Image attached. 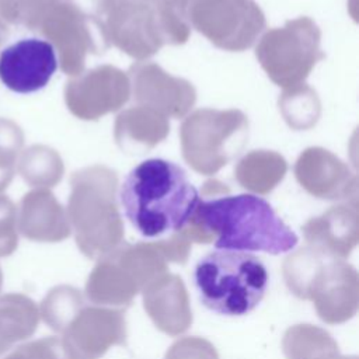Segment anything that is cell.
<instances>
[{
  "label": "cell",
  "instance_id": "15",
  "mask_svg": "<svg viewBox=\"0 0 359 359\" xmlns=\"http://www.w3.org/2000/svg\"><path fill=\"white\" fill-rule=\"evenodd\" d=\"M143 307L154 325L170 337L187 332L192 324L189 296L182 279L164 273L143 290Z\"/></svg>",
  "mask_w": 359,
  "mask_h": 359
},
{
  "label": "cell",
  "instance_id": "20",
  "mask_svg": "<svg viewBox=\"0 0 359 359\" xmlns=\"http://www.w3.org/2000/svg\"><path fill=\"white\" fill-rule=\"evenodd\" d=\"M39 307L27 294L0 296V356L17 342L32 337L39 324Z\"/></svg>",
  "mask_w": 359,
  "mask_h": 359
},
{
  "label": "cell",
  "instance_id": "18",
  "mask_svg": "<svg viewBox=\"0 0 359 359\" xmlns=\"http://www.w3.org/2000/svg\"><path fill=\"white\" fill-rule=\"evenodd\" d=\"M302 231L309 247L324 255L344 259L358 244L355 205L332 206L323 215L306 222Z\"/></svg>",
  "mask_w": 359,
  "mask_h": 359
},
{
  "label": "cell",
  "instance_id": "32",
  "mask_svg": "<svg viewBox=\"0 0 359 359\" xmlns=\"http://www.w3.org/2000/svg\"><path fill=\"white\" fill-rule=\"evenodd\" d=\"M8 34H10V31H8V25H6V24L0 22V48H1V45L7 41Z\"/></svg>",
  "mask_w": 359,
  "mask_h": 359
},
{
  "label": "cell",
  "instance_id": "23",
  "mask_svg": "<svg viewBox=\"0 0 359 359\" xmlns=\"http://www.w3.org/2000/svg\"><path fill=\"white\" fill-rule=\"evenodd\" d=\"M17 170L28 185L49 188L60 181L63 163L53 149L43 144H34L22 151Z\"/></svg>",
  "mask_w": 359,
  "mask_h": 359
},
{
  "label": "cell",
  "instance_id": "26",
  "mask_svg": "<svg viewBox=\"0 0 359 359\" xmlns=\"http://www.w3.org/2000/svg\"><path fill=\"white\" fill-rule=\"evenodd\" d=\"M191 0H156L161 29L167 43H184L189 36L187 10Z\"/></svg>",
  "mask_w": 359,
  "mask_h": 359
},
{
  "label": "cell",
  "instance_id": "30",
  "mask_svg": "<svg viewBox=\"0 0 359 359\" xmlns=\"http://www.w3.org/2000/svg\"><path fill=\"white\" fill-rule=\"evenodd\" d=\"M164 359H219L215 345L201 337L177 339L165 352Z\"/></svg>",
  "mask_w": 359,
  "mask_h": 359
},
{
  "label": "cell",
  "instance_id": "9",
  "mask_svg": "<svg viewBox=\"0 0 359 359\" xmlns=\"http://www.w3.org/2000/svg\"><path fill=\"white\" fill-rule=\"evenodd\" d=\"M35 32L57 52L62 72L73 77L83 72L88 53H102L109 45L101 27L66 0H56L45 10Z\"/></svg>",
  "mask_w": 359,
  "mask_h": 359
},
{
  "label": "cell",
  "instance_id": "2",
  "mask_svg": "<svg viewBox=\"0 0 359 359\" xmlns=\"http://www.w3.org/2000/svg\"><path fill=\"white\" fill-rule=\"evenodd\" d=\"M130 224L146 238H163L182 230L198 201V189L172 161L149 158L129 171L119 191Z\"/></svg>",
  "mask_w": 359,
  "mask_h": 359
},
{
  "label": "cell",
  "instance_id": "5",
  "mask_svg": "<svg viewBox=\"0 0 359 359\" xmlns=\"http://www.w3.org/2000/svg\"><path fill=\"white\" fill-rule=\"evenodd\" d=\"M194 280L205 307L223 316H244L262 300L268 272L252 254L217 250L196 262Z\"/></svg>",
  "mask_w": 359,
  "mask_h": 359
},
{
  "label": "cell",
  "instance_id": "1",
  "mask_svg": "<svg viewBox=\"0 0 359 359\" xmlns=\"http://www.w3.org/2000/svg\"><path fill=\"white\" fill-rule=\"evenodd\" d=\"M191 243L213 244L217 250L282 254L299 241L296 233L261 196L229 195L219 181L202 187L198 205L182 229Z\"/></svg>",
  "mask_w": 359,
  "mask_h": 359
},
{
  "label": "cell",
  "instance_id": "3",
  "mask_svg": "<svg viewBox=\"0 0 359 359\" xmlns=\"http://www.w3.org/2000/svg\"><path fill=\"white\" fill-rule=\"evenodd\" d=\"M287 289L299 299L311 300L327 324L351 320L359 306V276L353 265L311 247L289 254L282 266Z\"/></svg>",
  "mask_w": 359,
  "mask_h": 359
},
{
  "label": "cell",
  "instance_id": "11",
  "mask_svg": "<svg viewBox=\"0 0 359 359\" xmlns=\"http://www.w3.org/2000/svg\"><path fill=\"white\" fill-rule=\"evenodd\" d=\"M126 320L121 309L86 304L62 331L69 359H100L114 345H126Z\"/></svg>",
  "mask_w": 359,
  "mask_h": 359
},
{
  "label": "cell",
  "instance_id": "7",
  "mask_svg": "<svg viewBox=\"0 0 359 359\" xmlns=\"http://www.w3.org/2000/svg\"><path fill=\"white\" fill-rule=\"evenodd\" d=\"M180 136L185 161L195 171L210 175L243 151L248 121L238 109H198L182 122Z\"/></svg>",
  "mask_w": 359,
  "mask_h": 359
},
{
  "label": "cell",
  "instance_id": "28",
  "mask_svg": "<svg viewBox=\"0 0 359 359\" xmlns=\"http://www.w3.org/2000/svg\"><path fill=\"white\" fill-rule=\"evenodd\" d=\"M4 359H69L56 337H43L20 345Z\"/></svg>",
  "mask_w": 359,
  "mask_h": 359
},
{
  "label": "cell",
  "instance_id": "24",
  "mask_svg": "<svg viewBox=\"0 0 359 359\" xmlns=\"http://www.w3.org/2000/svg\"><path fill=\"white\" fill-rule=\"evenodd\" d=\"M86 304V297L77 287L70 285H57L42 299L39 316L50 330L62 334L70 320Z\"/></svg>",
  "mask_w": 359,
  "mask_h": 359
},
{
  "label": "cell",
  "instance_id": "4",
  "mask_svg": "<svg viewBox=\"0 0 359 359\" xmlns=\"http://www.w3.org/2000/svg\"><path fill=\"white\" fill-rule=\"evenodd\" d=\"M67 219L79 250L98 259L123 241V222L115 191L116 175L105 167L76 171L70 178Z\"/></svg>",
  "mask_w": 359,
  "mask_h": 359
},
{
  "label": "cell",
  "instance_id": "25",
  "mask_svg": "<svg viewBox=\"0 0 359 359\" xmlns=\"http://www.w3.org/2000/svg\"><path fill=\"white\" fill-rule=\"evenodd\" d=\"M24 144V133L20 125L8 118H0V192L11 182L15 163Z\"/></svg>",
  "mask_w": 359,
  "mask_h": 359
},
{
  "label": "cell",
  "instance_id": "14",
  "mask_svg": "<svg viewBox=\"0 0 359 359\" xmlns=\"http://www.w3.org/2000/svg\"><path fill=\"white\" fill-rule=\"evenodd\" d=\"M133 98L140 107L150 108L164 116L180 118L195 102V88L189 81L167 74L150 62H137L129 69Z\"/></svg>",
  "mask_w": 359,
  "mask_h": 359
},
{
  "label": "cell",
  "instance_id": "21",
  "mask_svg": "<svg viewBox=\"0 0 359 359\" xmlns=\"http://www.w3.org/2000/svg\"><path fill=\"white\" fill-rule=\"evenodd\" d=\"M286 168V161L279 154L266 150H255L237 164L234 172L237 181L245 189L266 194L282 181Z\"/></svg>",
  "mask_w": 359,
  "mask_h": 359
},
{
  "label": "cell",
  "instance_id": "13",
  "mask_svg": "<svg viewBox=\"0 0 359 359\" xmlns=\"http://www.w3.org/2000/svg\"><path fill=\"white\" fill-rule=\"evenodd\" d=\"M57 69L53 46L41 38H22L0 52V80L20 94L43 88Z\"/></svg>",
  "mask_w": 359,
  "mask_h": 359
},
{
  "label": "cell",
  "instance_id": "19",
  "mask_svg": "<svg viewBox=\"0 0 359 359\" xmlns=\"http://www.w3.org/2000/svg\"><path fill=\"white\" fill-rule=\"evenodd\" d=\"M168 132L170 123L164 115L140 105L123 111L115 122L116 143L130 153H144Z\"/></svg>",
  "mask_w": 359,
  "mask_h": 359
},
{
  "label": "cell",
  "instance_id": "22",
  "mask_svg": "<svg viewBox=\"0 0 359 359\" xmlns=\"http://www.w3.org/2000/svg\"><path fill=\"white\" fill-rule=\"evenodd\" d=\"M282 351L286 359H327L339 353L332 335L313 324L289 327L282 338Z\"/></svg>",
  "mask_w": 359,
  "mask_h": 359
},
{
  "label": "cell",
  "instance_id": "34",
  "mask_svg": "<svg viewBox=\"0 0 359 359\" xmlns=\"http://www.w3.org/2000/svg\"><path fill=\"white\" fill-rule=\"evenodd\" d=\"M1 286H3V271H1V266H0V290H1Z\"/></svg>",
  "mask_w": 359,
  "mask_h": 359
},
{
  "label": "cell",
  "instance_id": "17",
  "mask_svg": "<svg viewBox=\"0 0 359 359\" xmlns=\"http://www.w3.org/2000/svg\"><path fill=\"white\" fill-rule=\"evenodd\" d=\"M296 178L306 191L321 199H342L356 194L346 165L323 149H307L297 160Z\"/></svg>",
  "mask_w": 359,
  "mask_h": 359
},
{
  "label": "cell",
  "instance_id": "16",
  "mask_svg": "<svg viewBox=\"0 0 359 359\" xmlns=\"http://www.w3.org/2000/svg\"><path fill=\"white\" fill-rule=\"evenodd\" d=\"M17 227L25 238L38 243H59L72 233L65 208L46 188L32 189L22 196Z\"/></svg>",
  "mask_w": 359,
  "mask_h": 359
},
{
  "label": "cell",
  "instance_id": "8",
  "mask_svg": "<svg viewBox=\"0 0 359 359\" xmlns=\"http://www.w3.org/2000/svg\"><path fill=\"white\" fill-rule=\"evenodd\" d=\"M320 36L318 27L310 18L290 20L285 27L271 29L261 38L255 56L276 86L294 87L324 59Z\"/></svg>",
  "mask_w": 359,
  "mask_h": 359
},
{
  "label": "cell",
  "instance_id": "12",
  "mask_svg": "<svg viewBox=\"0 0 359 359\" xmlns=\"http://www.w3.org/2000/svg\"><path fill=\"white\" fill-rule=\"evenodd\" d=\"M129 79L112 66H100L70 79L65 87V102L80 119L93 121L119 109L129 98Z\"/></svg>",
  "mask_w": 359,
  "mask_h": 359
},
{
  "label": "cell",
  "instance_id": "29",
  "mask_svg": "<svg viewBox=\"0 0 359 359\" xmlns=\"http://www.w3.org/2000/svg\"><path fill=\"white\" fill-rule=\"evenodd\" d=\"M17 206L6 195H0V257L11 255L18 247Z\"/></svg>",
  "mask_w": 359,
  "mask_h": 359
},
{
  "label": "cell",
  "instance_id": "31",
  "mask_svg": "<svg viewBox=\"0 0 359 359\" xmlns=\"http://www.w3.org/2000/svg\"><path fill=\"white\" fill-rule=\"evenodd\" d=\"M154 244L167 262H174L180 265L187 264L191 252V241L182 230L163 238H157L154 240Z\"/></svg>",
  "mask_w": 359,
  "mask_h": 359
},
{
  "label": "cell",
  "instance_id": "10",
  "mask_svg": "<svg viewBox=\"0 0 359 359\" xmlns=\"http://www.w3.org/2000/svg\"><path fill=\"white\" fill-rule=\"evenodd\" d=\"M188 24L213 45L244 50L265 28V17L254 0H191Z\"/></svg>",
  "mask_w": 359,
  "mask_h": 359
},
{
  "label": "cell",
  "instance_id": "27",
  "mask_svg": "<svg viewBox=\"0 0 359 359\" xmlns=\"http://www.w3.org/2000/svg\"><path fill=\"white\" fill-rule=\"evenodd\" d=\"M56 0H0V22L35 31L45 10Z\"/></svg>",
  "mask_w": 359,
  "mask_h": 359
},
{
  "label": "cell",
  "instance_id": "6",
  "mask_svg": "<svg viewBox=\"0 0 359 359\" xmlns=\"http://www.w3.org/2000/svg\"><path fill=\"white\" fill-rule=\"evenodd\" d=\"M154 241H122L98 258L86 282V297L95 306L126 309L154 279L168 272Z\"/></svg>",
  "mask_w": 359,
  "mask_h": 359
},
{
  "label": "cell",
  "instance_id": "33",
  "mask_svg": "<svg viewBox=\"0 0 359 359\" xmlns=\"http://www.w3.org/2000/svg\"><path fill=\"white\" fill-rule=\"evenodd\" d=\"M327 359H358V356L356 355H352V356H344V355H334V356H330V358H327Z\"/></svg>",
  "mask_w": 359,
  "mask_h": 359
}]
</instances>
